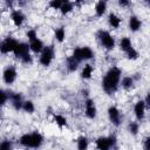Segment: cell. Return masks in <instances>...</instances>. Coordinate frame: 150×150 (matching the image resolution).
<instances>
[{
	"label": "cell",
	"mask_w": 150,
	"mask_h": 150,
	"mask_svg": "<svg viewBox=\"0 0 150 150\" xmlns=\"http://www.w3.org/2000/svg\"><path fill=\"white\" fill-rule=\"evenodd\" d=\"M0 118H1V108H0Z\"/></svg>",
	"instance_id": "8d00e7d4"
},
{
	"label": "cell",
	"mask_w": 150,
	"mask_h": 150,
	"mask_svg": "<svg viewBox=\"0 0 150 150\" xmlns=\"http://www.w3.org/2000/svg\"><path fill=\"white\" fill-rule=\"evenodd\" d=\"M9 19H11V22L13 23L14 27L20 28L23 26L27 18H26V14L20 8H13L9 13Z\"/></svg>",
	"instance_id": "7c38bea8"
},
{
	"label": "cell",
	"mask_w": 150,
	"mask_h": 150,
	"mask_svg": "<svg viewBox=\"0 0 150 150\" xmlns=\"http://www.w3.org/2000/svg\"><path fill=\"white\" fill-rule=\"evenodd\" d=\"M2 81L7 86H12L18 79V69L14 64H8L2 70Z\"/></svg>",
	"instance_id": "30bf717a"
},
{
	"label": "cell",
	"mask_w": 150,
	"mask_h": 150,
	"mask_svg": "<svg viewBox=\"0 0 150 150\" xmlns=\"http://www.w3.org/2000/svg\"><path fill=\"white\" fill-rule=\"evenodd\" d=\"M83 107H84V109H83L84 116L88 120H95L97 117V105H96V103L93 98H90L89 96L86 97Z\"/></svg>",
	"instance_id": "8fae6325"
},
{
	"label": "cell",
	"mask_w": 150,
	"mask_h": 150,
	"mask_svg": "<svg viewBox=\"0 0 150 150\" xmlns=\"http://www.w3.org/2000/svg\"><path fill=\"white\" fill-rule=\"evenodd\" d=\"M18 142L23 148H27V149H38V148L42 146V144L45 142V137H43V135L39 130H33L30 132L22 134L19 137Z\"/></svg>",
	"instance_id": "7a4b0ae2"
},
{
	"label": "cell",
	"mask_w": 150,
	"mask_h": 150,
	"mask_svg": "<svg viewBox=\"0 0 150 150\" xmlns=\"http://www.w3.org/2000/svg\"><path fill=\"white\" fill-rule=\"evenodd\" d=\"M28 45H29L30 53H33V54H39L45 47V42L39 36L33 39V40H30V41H28Z\"/></svg>",
	"instance_id": "e0dca14e"
},
{
	"label": "cell",
	"mask_w": 150,
	"mask_h": 150,
	"mask_svg": "<svg viewBox=\"0 0 150 150\" xmlns=\"http://www.w3.org/2000/svg\"><path fill=\"white\" fill-rule=\"evenodd\" d=\"M107 22L111 29H118L122 25V18L115 12H110L107 16Z\"/></svg>",
	"instance_id": "9a60e30c"
},
{
	"label": "cell",
	"mask_w": 150,
	"mask_h": 150,
	"mask_svg": "<svg viewBox=\"0 0 150 150\" xmlns=\"http://www.w3.org/2000/svg\"><path fill=\"white\" fill-rule=\"evenodd\" d=\"M19 40L15 39L12 35H7L5 36L1 41H0V54L1 55H8V54H13L16 45H18Z\"/></svg>",
	"instance_id": "52a82bcc"
},
{
	"label": "cell",
	"mask_w": 150,
	"mask_h": 150,
	"mask_svg": "<svg viewBox=\"0 0 150 150\" xmlns=\"http://www.w3.org/2000/svg\"><path fill=\"white\" fill-rule=\"evenodd\" d=\"M96 39L100 42L101 47L107 52H111L116 47V39L115 36L107 29H98L96 32Z\"/></svg>",
	"instance_id": "3957f363"
},
{
	"label": "cell",
	"mask_w": 150,
	"mask_h": 150,
	"mask_svg": "<svg viewBox=\"0 0 150 150\" xmlns=\"http://www.w3.org/2000/svg\"><path fill=\"white\" fill-rule=\"evenodd\" d=\"M124 54H125L127 60H129V61H136V60L139 59V52H138L134 46H132L130 49H128Z\"/></svg>",
	"instance_id": "83f0119b"
},
{
	"label": "cell",
	"mask_w": 150,
	"mask_h": 150,
	"mask_svg": "<svg viewBox=\"0 0 150 150\" xmlns=\"http://www.w3.org/2000/svg\"><path fill=\"white\" fill-rule=\"evenodd\" d=\"M148 107L145 104V102L143 101V98H138L132 107V114L135 116V120L138 122H143L145 120L146 116V111H148Z\"/></svg>",
	"instance_id": "9c48e42d"
},
{
	"label": "cell",
	"mask_w": 150,
	"mask_h": 150,
	"mask_svg": "<svg viewBox=\"0 0 150 150\" xmlns=\"http://www.w3.org/2000/svg\"><path fill=\"white\" fill-rule=\"evenodd\" d=\"M108 12V2L103 1V0H98L95 6H94V13L97 18H102L107 14Z\"/></svg>",
	"instance_id": "d6986e66"
},
{
	"label": "cell",
	"mask_w": 150,
	"mask_h": 150,
	"mask_svg": "<svg viewBox=\"0 0 150 150\" xmlns=\"http://www.w3.org/2000/svg\"><path fill=\"white\" fill-rule=\"evenodd\" d=\"M64 66H66V69L69 71V73H75L76 70H79L80 68V62L76 61L71 55L67 56L66 60H64Z\"/></svg>",
	"instance_id": "44dd1931"
},
{
	"label": "cell",
	"mask_w": 150,
	"mask_h": 150,
	"mask_svg": "<svg viewBox=\"0 0 150 150\" xmlns=\"http://www.w3.org/2000/svg\"><path fill=\"white\" fill-rule=\"evenodd\" d=\"M55 55H56V53H55V47H54L53 45H47V46L45 45L43 49L39 53L38 62H39L40 66L47 68V67H49V66L53 63V61L55 60Z\"/></svg>",
	"instance_id": "277c9868"
},
{
	"label": "cell",
	"mask_w": 150,
	"mask_h": 150,
	"mask_svg": "<svg viewBox=\"0 0 150 150\" xmlns=\"http://www.w3.org/2000/svg\"><path fill=\"white\" fill-rule=\"evenodd\" d=\"M103 1H105V2H108V1H109V0H103Z\"/></svg>",
	"instance_id": "f35d334b"
},
{
	"label": "cell",
	"mask_w": 150,
	"mask_h": 150,
	"mask_svg": "<svg viewBox=\"0 0 150 150\" xmlns=\"http://www.w3.org/2000/svg\"><path fill=\"white\" fill-rule=\"evenodd\" d=\"M30 53V49H29V45L28 42H25V41H19L14 52H13V55L16 60H20L22 56H25L26 54Z\"/></svg>",
	"instance_id": "4fadbf2b"
},
{
	"label": "cell",
	"mask_w": 150,
	"mask_h": 150,
	"mask_svg": "<svg viewBox=\"0 0 150 150\" xmlns=\"http://www.w3.org/2000/svg\"><path fill=\"white\" fill-rule=\"evenodd\" d=\"M8 102H9V98H8V90H6V89H4V88H0V108L5 107Z\"/></svg>",
	"instance_id": "f1b7e54d"
},
{
	"label": "cell",
	"mask_w": 150,
	"mask_h": 150,
	"mask_svg": "<svg viewBox=\"0 0 150 150\" xmlns=\"http://www.w3.org/2000/svg\"><path fill=\"white\" fill-rule=\"evenodd\" d=\"M127 131L131 136H137L139 134V131H141V124H139V122L136 121V120L128 122V124H127Z\"/></svg>",
	"instance_id": "d4e9b609"
},
{
	"label": "cell",
	"mask_w": 150,
	"mask_h": 150,
	"mask_svg": "<svg viewBox=\"0 0 150 150\" xmlns=\"http://www.w3.org/2000/svg\"><path fill=\"white\" fill-rule=\"evenodd\" d=\"M116 45L118 46V48H120L121 52L125 53L128 49H130L132 47V41H131V39L129 36H122Z\"/></svg>",
	"instance_id": "cb8c5ba5"
},
{
	"label": "cell",
	"mask_w": 150,
	"mask_h": 150,
	"mask_svg": "<svg viewBox=\"0 0 150 150\" xmlns=\"http://www.w3.org/2000/svg\"><path fill=\"white\" fill-rule=\"evenodd\" d=\"M35 109H36L35 103L32 100H23V102H22V109H21L23 112H26L28 115H32V114L35 112Z\"/></svg>",
	"instance_id": "484cf974"
},
{
	"label": "cell",
	"mask_w": 150,
	"mask_h": 150,
	"mask_svg": "<svg viewBox=\"0 0 150 150\" xmlns=\"http://www.w3.org/2000/svg\"><path fill=\"white\" fill-rule=\"evenodd\" d=\"M107 115H108L109 122H110L114 127L118 128V127L122 125L123 116H122V112H121V110H120V108H118L117 105H115V104L109 105L108 109H107Z\"/></svg>",
	"instance_id": "ba28073f"
},
{
	"label": "cell",
	"mask_w": 150,
	"mask_h": 150,
	"mask_svg": "<svg viewBox=\"0 0 150 150\" xmlns=\"http://www.w3.org/2000/svg\"><path fill=\"white\" fill-rule=\"evenodd\" d=\"M142 26H143V22L142 20L139 19V16L135 15V14H131L128 19V28L131 33H137L142 29Z\"/></svg>",
	"instance_id": "5bb4252c"
},
{
	"label": "cell",
	"mask_w": 150,
	"mask_h": 150,
	"mask_svg": "<svg viewBox=\"0 0 150 150\" xmlns=\"http://www.w3.org/2000/svg\"><path fill=\"white\" fill-rule=\"evenodd\" d=\"M95 148L98 150H109L111 148H116L117 144V137L115 135H108V136H98L94 141Z\"/></svg>",
	"instance_id": "8992f818"
},
{
	"label": "cell",
	"mask_w": 150,
	"mask_h": 150,
	"mask_svg": "<svg viewBox=\"0 0 150 150\" xmlns=\"http://www.w3.org/2000/svg\"><path fill=\"white\" fill-rule=\"evenodd\" d=\"M94 71H95L94 66L87 62V63H84V66H82V68H81L80 77H81L82 80H84V81H88V80H90V79L93 77Z\"/></svg>",
	"instance_id": "2e32d148"
},
{
	"label": "cell",
	"mask_w": 150,
	"mask_h": 150,
	"mask_svg": "<svg viewBox=\"0 0 150 150\" xmlns=\"http://www.w3.org/2000/svg\"><path fill=\"white\" fill-rule=\"evenodd\" d=\"M117 5L120 8H128L131 5V0H117Z\"/></svg>",
	"instance_id": "e575fe53"
},
{
	"label": "cell",
	"mask_w": 150,
	"mask_h": 150,
	"mask_svg": "<svg viewBox=\"0 0 150 150\" xmlns=\"http://www.w3.org/2000/svg\"><path fill=\"white\" fill-rule=\"evenodd\" d=\"M26 38H27V40L28 41H30V40H33V39H35V38H38V30L36 29H34V28H29V29H27L26 30Z\"/></svg>",
	"instance_id": "d6a6232c"
},
{
	"label": "cell",
	"mask_w": 150,
	"mask_h": 150,
	"mask_svg": "<svg viewBox=\"0 0 150 150\" xmlns=\"http://www.w3.org/2000/svg\"><path fill=\"white\" fill-rule=\"evenodd\" d=\"M122 77V69L118 66H110L102 76L101 87L107 95H114L120 89V80Z\"/></svg>",
	"instance_id": "6da1fadb"
},
{
	"label": "cell",
	"mask_w": 150,
	"mask_h": 150,
	"mask_svg": "<svg viewBox=\"0 0 150 150\" xmlns=\"http://www.w3.org/2000/svg\"><path fill=\"white\" fill-rule=\"evenodd\" d=\"M135 79L132 75H125V76H122L121 80H120V87L124 90H131L134 87H135Z\"/></svg>",
	"instance_id": "ac0fdd59"
},
{
	"label": "cell",
	"mask_w": 150,
	"mask_h": 150,
	"mask_svg": "<svg viewBox=\"0 0 150 150\" xmlns=\"http://www.w3.org/2000/svg\"><path fill=\"white\" fill-rule=\"evenodd\" d=\"M74 8H75V4H74L71 0H63L61 7H60V9H59V12H60V14H61L62 16H67V15H69L70 13H73Z\"/></svg>",
	"instance_id": "ffe728a7"
},
{
	"label": "cell",
	"mask_w": 150,
	"mask_h": 150,
	"mask_svg": "<svg viewBox=\"0 0 150 150\" xmlns=\"http://www.w3.org/2000/svg\"><path fill=\"white\" fill-rule=\"evenodd\" d=\"M22 102H23V98L22 100H15V101L11 102V105L15 111H20L22 109Z\"/></svg>",
	"instance_id": "836d02e7"
},
{
	"label": "cell",
	"mask_w": 150,
	"mask_h": 150,
	"mask_svg": "<svg viewBox=\"0 0 150 150\" xmlns=\"http://www.w3.org/2000/svg\"><path fill=\"white\" fill-rule=\"evenodd\" d=\"M19 61H20V63H21V64H23V66H30V64H33L34 59H33L32 53H28V54H26L25 56H22Z\"/></svg>",
	"instance_id": "f546056e"
},
{
	"label": "cell",
	"mask_w": 150,
	"mask_h": 150,
	"mask_svg": "<svg viewBox=\"0 0 150 150\" xmlns=\"http://www.w3.org/2000/svg\"><path fill=\"white\" fill-rule=\"evenodd\" d=\"M63 0H49L48 1V8L52 11H59Z\"/></svg>",
	"instance_id": "1f68e13d"
},
{
	"label": "cell",
	"mask_w": 150,
	"mask_h": 150,
	"mask_svg": "<svg viewBox=\"0 0 150 150\" xmlns=\"http://www.w3.org/2000/svg\"><path fill=\"white\" fill-rule=\"evenodd\" d=\"M14 146L13 142L8 138H5V139H1L0 141V150H9Z\"/></svg>",
	"instance_id": "4dcf8cb0"
},
{
	"label": "cell",
	"mask_w": 150,
	"mask_h": 150,
	"mask_svg": "<svg viewBox=\"0 0 150 150\" xmlns=\"http://www.w3.org/2000/svg\"><path fill=\"white\" fill-rule=\"evenodd\" d=\"M89 138L86 135H81L76 138V148L79 150H86L89 146Z\"/></svg>",
	"instance_id": "4316f807"
},
{
	"label": "cell",
	"mask_w": 150,
	"mask_h": 150,
	"mask_svg": "<svg viewBox=\"0 0 150 150\" xmlns=\"http://www.w3.org/2000/svg\"><path fill=\"white\" fill-rule=\"evenodd\" d=\"M52 120H53V122L55 123V125L59 127L60 129L68 127V118H67L64 115H62V114H56V112H54V114L52 115Z\"/></svg>",
	"instance_id": "7402d4cb"
},
{
	"label": "cell",
	"mask_w": 150,
	"mask_h": 150,
	"mask_svg": "<svg viewBox=\"0 0 150 150\" xmlns=\"http://www.w3.org/2000/svg\"><path fill=\"white\" fill-rule=\"evenodd\" d=\"M0 41H1V39H0Z\"/></svg>",
	"instance_id": "ab89813d"
},
{
	"label": "cell",
	"mask_w": 150,
	"mask_h": 150,
	"mask_svg": "<svg viewBox=\"0 0 150 150\" xmlns=\"http://www.w3.org/2000/svg\"><path fill=\"white\" fill-rule=\"evenodd\" d=\"M67 38V32H66V27L64 26H60L56 27L54 29V40L59 43H63L66 41Z\"/></svg>",
	"instance_id": "603a6c76"
},
{
	"label": "cell",
	"mask_w": 150,
	"mask_h": 150,
	"mask_svg": "<svg viewBox=\"0 0 150 150\" xmlns=\"http://www.w3.org/2000/svg\"><path fill=\"white\" fill-rule=\"evenodd\" d=\"M142 144H143V149L148 150L150 148V136H145L142 141Z\"/></svg>",
	"instance_id": "d590c367"
},
{
	"label": "cell",
	"mask_w": 150,
	"mask_h": 150,
	"mask_svg": "<svg viewBox=\"0 0 150 150\" xmlns=\"http://www.w3.org/2000/svg\"><path fill=\"white\" fill-rule=\"evenodd\" d=\"M144 1H145V2H149V0H144Z\"/></svg>",
	"instance_id": "74e56055"
},
{
	"label": "cell",
	"mask_w": 150,
	"mask_h": 150,
	"mask_svg": "<svg viewBox=\"0 0 150 150\" xmlns=\"http://www.w3.org/2000/svg\"><path fill=\"white\" fill-rule=\"evenodd\" d=\"M76 61H79L80 63L81 62H88L90 60L94 59L95 56V52L93 50L91 47L89 46H81V47H75L73 50H71V54H70Z\"/></svg>",
	"instance_id": "5b68a950"
}]
</instances>
